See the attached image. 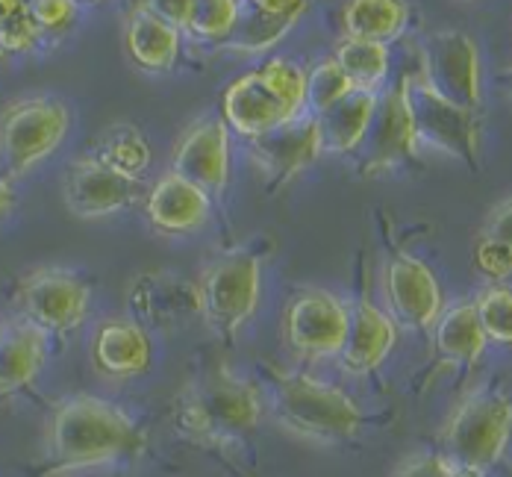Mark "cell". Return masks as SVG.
<instances>
[{"instance_id":"obj_12","label":"cell","mask_w":512,"mask_h":477,"mask_svg":"<svg viewBox=\"0 0 512 477\" xmlns=\"http://www.w3.org/2000/svg\"><path fill=\"white\" fill-rule=\"evenodd\" d=\"M65 204L80 218H101L124 210L136 198V180L103 165L101 159L80 157L65 168Z\"/></svg>"},{"instance_id":"obj_25","label":"cell","mask_w":512,"mask_h":477,"mask_svg":"<svg viewBox=\"0 0 512 477\" xmlns=\"http://www.w3.org/2000/svg\"><path fill=\"white\" fill-rule=\"evenodd\" d=\"M436 348L457 366H474L486 348V336L474 316V304H457L436 318Z\"/></svg>"},{"instance_id":"obj_14","label":"cell","mask_w":512,"mask_h":477,"mask_svg":"<svg viewBox=\"0 0 512 477\" xmlns=\"http://www.w3.org/2000/svg\"><path fill=\"white\" fill-rule=\"evenodd\" d=\"M386 298L395 321L412 330L436 324L442 313V289L433 271L410 254H395L386 265Z\"/></svg>"},{"instance_id":"obj_33","label":"cell","mask_w":512,"mask_h":477,"mask_svg":"<svg viewBox=\"0 0 512 477\" xmlns=\"http://www.w3.org/2000/svg\"><path fill=\"white\" fill-rule=\"evenodd\" d=\"M36 42H39V33L33 27L30 6L21 0H0V51H33Z\"/></svg>"},{"instance_id":"obj_16","label":"cell","mask_w":512,"mask_h":477,"mask_svg":"<svg viewBox=\"0 0 512 477\" xmlns=\"http://www.w3.org/2000/svg\"><path fill=\"white\" fill-rule=\"evenodd\" d=\"M224 118L233 130L245 133L248 139H256L280 124L295 121L298 115H292L289 106L268 89V83L256 71H251L224 92Z\"/></svg>"},{"instance_id":"obj_8","label":"cell","mask_w":512,"mask_h":477,"mask_svg":"<svg viewBox=\"0 0 512 477\" xmlns=\"http://www.w3.org/2000/svg\"><path fill=\"white\" fill-rule=\"evenodd\" d=\"M15 304L42 333H65L89 313V286L68 268H36L18 280Z\"/></svg>"},{"instance_id":"obj_24","label":"cell","mask_w":512,"mask_h":477,"mask_svg":"<svg viewBox=\"0 0 512 477\" xmlns=\"http://www.w3.org/2000/svg\"><path fill=\"white\" fill-rule=\"evenodd\" d=\"M407 18H410V9L395 0H357V3H348L345 9L348 39L374 42V45H386L398 39L407 27Z\"/></svg>"},{"instance_id":"obj_11","label":"cell","mask_w":512,"mask_h":477,"mask_svg":"<svg viewBox=\"0 0 512 477\" xmlns=\"http://www.w3.org/2000/svg\"><path fill=\"white\" fill-rule=\"evenodd\" d=\"M359 171L377 174L392 165H401L404 159L415 157V136H412L410 112L404 106L401 86L377 95V104L371 112V121L357 145Z\"/></svg>"},{"instance_id":"obj_22","label":"cell","mask_w":512,"mask_h":477,"mask_svg":"<svg viewBox=\"0 0 512 477\" xmlns=\"http://www.w3.org/2000/svg\"><path fill=\"white\" fill-rule=\"evenodd\" d=\"M124 42L130 59L145 71H168L177 62L180 51V33L168 27L162 18H156L148 6H136L127 15Z\"/></svg>"},{"instance_id":"obj_26","label":"cell","mask_w":512,"mask_h":477,"mask_svg":"<svg viewBox=\"0 0 512 477\" xmlns=\"http://www.w3.org/2000/svg\"><path fill=\"white\" fill-rule=\"evenodd\" d=\"M512 207L510 198H504L495 210L489 212L486 224L477 233L474 242V263L489 280H507L512 271Z\"/></svg>"},{"instance_id":"obj_2","label":"cell","mask_w":512,"mask_h":477,"mask_svg":"<svg viewBox=\"0 0 512 477\" xmlns=\"http://www.w3.org/2000/svg\"><path fill=\"white\" fill-rule=\"evenodd\" d=\"M259 422V392L254 383L215 371L189 386L174 404V424L198 442H233Z\"/></svg>"},{"instance_id":"obj_23","label":"cell","mask_w":512,"mask_h":477,"mask_svg":"<svg viewBox=\"0 0 512 477\" xmlns=\"http://www.w3.org/2000/svg\"><path fill=\"white\" fill-rule=\"evenodd\" d=\"M377 95L348 92L342 101L330 106L324 115L315 118L318 124V154H351L357 151L359 139L371 121Z\"/></svg>"},{"instance_id":"obj_36","label":"cell","mask_w":512,"mask_h":477,"mask_svg":"<svg viewBox=\"0 0 512 477\" xmlns=\"http://www.w3.org/2000/svg\"><path fill=\"white\" fill-rule=\"evenodd\" d=\"M156 18H162L168 27H174L177 33L180 30H189V21H192V9H195V0H154V3H145Z\"/></svg>"},{"instance_id":"obj_31","label":"cell","mask_w":512,"mask_h":477,"mask_svg":"<svg viewBox=\"0 0 512 477\" xmlns=\"http://www.w3.org/2000/svg\"><path fill=\"white\" fill-rule=\"evenodd\" d=\"M239 6L233 0H198L192 9L189 33L198 36L201 42H227L233 36Z\"/></svg>"},{"instance_id":"obj_1","label":"cell","mask_w":512,"mask_h":477,"mask_svg":"<svg viewBox=\"0 0 512 477\" xmlns=\"http://www.w3.org/2000/svg\"><path fill=\"white\" fill-rule=\"evenodd\" d=\"M142 436L127 413L101 398L77 395L56 407L48 430L53 469L74 472L133 454Z\"/></svg>"},{"instance_id":"obj_32","label":"cell","mask_w":512,"mask_h":477,"mask_svg":"<svg viewBox=\"0 0 512 477\" xmlns=\"http://www.w3.org/2000/svg\"><path fill=\"white\" fill-rule=\"evenodd\" d=\"M256 74L268 83V89L289 106L292 115L304 112V86H307V74L304 68H298L292 59H271L262 68H256Z\"/></svg>"},{"instance_id":"obj_35","label":"cell","mask_w":512,"mask_h":477,"mask_svg":"<svg viewBox=\"0 0 512 477\" xmlns=\"http://www.w3.org/2000/svg\"><path fill=\"white\" fill-rule=\"evenodd\" d=\"M395 477H454V466L442 454H412L398 466Z\"/></svg>"},{"instance_id":"obj_20","label":"cell","mask_w":512,"mask_h":477,"mask_svg":"<svg viewBox=\"0 0 512 477\" xmlns=\"http://www.w3.org/2000/svg\"><path fill=\"white\" fill-rule=\"evenodd\" d=\"M395 324L386 313H380L374 304L359 301L357 307L348 313V336L342 345V360L345 369L365 374V371L377 369L386 354L395 345Z\"/></svg>"},{"instance_id":"obj_13","label":"cell","mask_w":512,"mask_h":477,"mask_svg":"<svg viewBox=\"0 0 512 477\" xmlns=\"http://www.w3.org/2000/svg\"><path fill=\"white\" fill-rule=\"evenodd\" d=\"M171 174L195 183L204 192H221L230 180V133L218 118L198 121L174 148Z\"/></svg>"},{"instance_id":"obj_38","label":"cell","mask_w":512,"mask_h":477,"mask_svg":"<svg viewBox=\"0 0 512 477\" xmlns=\"http://www.w3.org/2000/svg\"><path fill=\"white\" fill-rule=\"evenodd\" d=\"M3 56H6V53H3V51H0V59H3Z\"/></svg>"},{"instance_id":"obj_15","label":"cell","mask_w":512,"mask_h":477,"mask_svg":"<svg viewBox=\"0 0 512 477\" xmlns=\"http://www.w3.org/2000/svg\"><path fill=\"white\" fill-rule=\"evenodd\" d=\"M254 157L262 165L271 186L289 183L318 157V124L309 115H298L289 124H280L254 139Z\"/></svg>"},{"instance_id":"obj_29","label":"cell","mask_w":512,"mask_h":477,"mask_svg":"<svg viewBox=\"0 0 512 477\" xmlns=\"http://www.w3.org/2000/svg\"><path fill=\"white\" fill-rule=\"evenodd\" d=\"M351 89L348 77L342 74V68L336 65V59H321L307 74V86H304V115L318 118L324 115L336 101H342Z\"/></svg>"},{"instance_id":"obj_28","label":"cell","mask_w":512,"mask_h":477,"mask_svg":"<svg viewBox=\"0 0 512 477\" xmlns=\"http://www.w3.org/2000/svg\"><path fill=\"white\" fill-rule=\"evenodd\" d=\"M336 65L342 68V74L348 77L354 92H368L377 95L380 83L389 74V51L386 45H374V42H359V39H345L336 48Z\"/></svg>"},{"instance_id":"obj_18","label":"cell","mask_w":512,"mask_h":477,"mask_svg":"<svg viewBox=\"0 0 512 477\" xmlns=\"http://www.w3.org/2000/svg\"><path fill=\"white\" fill-rule=\"evenodd\" d=\"M307 12L304 0H254L239 6V18L230 36L236 51H265L277 45Z\"/></svg>"},{"instance_id":"obj_39","label":"cell","mask_w":512,"mask_h":477,"mask_svg":"<svg viewBox=\"0 0 512 477\" xmlns=\"http://www.w3.org/2000/svg\"><path fill=\"white\" fill-rule=\"evenodd\" d=\"M0 333H3V324H0Z\"/></svg>"},{"instance_id":"obj_6","label":"cell","mask_w":512,"mask_h":477,"mask_svg":"<svg viewBox=\"0 0 512 477\" xmlns=\"http://www.w3.org/2000/svg\"><path fill=\"white\" fill-rule=\"evenodd\" d=\"M195 292L206 324L218 336L230 339L254 316L259 301V260L251 251H230L206 265Z\"/></svg>"},{"instance_id":"obj_7","label":"cell","mask_w":512,"mask_h":477,"mask_svg":"<svg viewBox=\"0 0 512 477\" xmlns=\"http://www.w3.org/2000/svg\"><path fill=\"white\" fill-rule=\"evenodd\" d=\"M401 95H404V106L410 112L415 145L424 142L448 157L462 159L468 168H477V154H480L477 112H468V109L442 101L421 80H404Z\"/></svg>"},{"instance_id":"obj_5","label":"cell","mask_w":512,"mask_h":477,"mask_svg":"<svg viewBox=\"0 0 512 477\" xmlns=\"http://www.w3.org/2000/svg\"><path fill=\"white\" fill-rule=\"evenodd\" d=\"M510 398L495 389H480L465 398L445 427V460L460 469L486 472L495 466L510 439Z\"/></svg>"},{"instance_id":"obj_19","label":"cell","mask_w":512,"mask_h":477,"mask_svg":"<svg viewBox=\"0 0 512 477\" xmlns=\"http://www.w3.org/2000/svg\"><path fill=\"white\" fill-rule=\"evenodd\" d=\"M48 357V333L30 321H12L0 333V395H12L36 380Z\"/></svg>"},{"instance_id":"obj_30","label":"cell","mask_w":512,"mask_h":477,"mask_svg":"<svg viewBox=\"0 0 512 477\" xmlns=\"http://www.w3.org/2000/svg\"><path fill=\"white\" fill-rule=\"evenodd\" d=\"M512 295L507 286H489L486 292H480V298L474 301V316L483 330L486 339L498 342V345H510L512 342Z\"/></svg>"},{"instance_id":"obj_37","label":"cell","mask_w":512,"mask_h":477,"mask_svg":"<svg viewBox=\"0 0 512 477\" xmlns=\"http://www.w3.org/2000/svg\"><path fill=\"white\" fill-rule=\"evenodd\" d=\"M9 204H12V186H9V180L0 177V218L6 215Z\"/></svg>"},{"instance_id":"obj_4","label":"cell","mask_w":512,"mask_h":477,"mask_svg":"<svg viewBox=\"0 0 512 477\" xmlns=\"http://www.w3.org/2000/svg\"><path fill=\"white\" fill-rule=\"evenodd\" d=\"M71 124L56 98H24L0 112V177L15 180L62 145Z\"/></svg>"},{"instance_id":"obj_17","label":"cell","mask_w":512,"mask_h":477,"mask_svg":"<svg viewBox=\"0 0 512 477\" xmlns=\"http://www.w3.org/2000/svg\"><path fill=\"white\" fill-rule=\"evenodd\" d=\"M145 210L156 230L189 233V230H198L209 218V195L177 174H165L156 180Z\"/></svg>"},{"instance_id":"obj_21","label":"cell","mask_w":512,"mask_h":477,"mask_svg":"<svg viewBox=\"0 0 512 477\" xmlns=\"http://www.w3.org/2000/svg\"><path fill=\"white\" fill-rule=\"evenodd\" d=\"M95 363L109 377L142 374L151 363V339L136 321L106 318L95 330Z\"/></svg>"},{"instance_id":"obj_27","label":"cell","mask_w":512,"mask_h":477,"mask_svg":"<svg viewBox=\"0 0 512 477\" xmlns=\"http://www.w3.org/2000/svg\"><path fill=\"white\" fill-rule=\"evenodd\" d=\"M95 159L121 171L124 177L139 180L151 165V145L136 124H112L109 130H103Z\"/></svg>"},{"instance_id":"obj_10","label":"cell","mask_w":512,"mask_h":477,"mask_svg":"<svg viewBox=\"0 0 512 477\" xmlns=\"http://www.w3.org/2000/svg\"><path fill=\"white\" fill-rule=\"evenodd\" d=\"M286 336L289 345L304 357L342 354L348 336V310L330 292H301L286 310Z\"/></svg>"},{"instance_id":"obj_9","label":"cell","mask_w":512,"mask_h":477,"mask_svg":"<svg viewBox=\"0 0 512 477\" xmlns=\"http://www.w3.org/2000/svg\"><path fill=\"white\" fill-rule=\"evenodd\" d=\"M424 86L442 101L477 112L480 106V62L477 45L460 30H439L421 42Z\"/></svg>"},{"instance_id":"obj_34","label":"cell","mask_w":512,"mask_h":477,"mask_svg":"<svg viewBox=\"0 0 512 477\" xmlns=\"http://www.w3.org/2000/svg\"><path fill=\"white\" fill-rule=\"evenodd\" d=\"M30 6V18H33V27L42 36L48 39H59L65 36L74 24H77V3L71 0H36V3H27Z\"/></svg>"},{"instance_id":"obj_3","label":"cell","mask_w":512,"mask_h":477,"mask_svg":"<svg viewBox=\"0 0 512 477\" xmlns=\"http://www.w3.org/2000/svg\"><path fill=\"white\" fill-rule=\"evenodd\" d=\"M277 416L292 433L315 442L351 439L362 424L359 407L339 389L304 374H286L274 389Z\"/></svg>"}]
</instances>
